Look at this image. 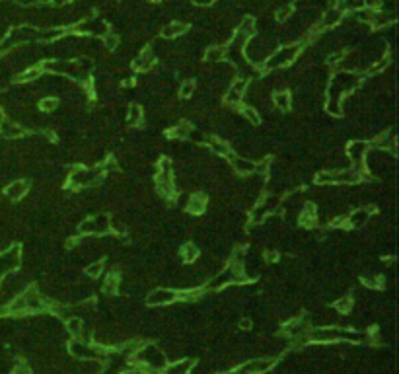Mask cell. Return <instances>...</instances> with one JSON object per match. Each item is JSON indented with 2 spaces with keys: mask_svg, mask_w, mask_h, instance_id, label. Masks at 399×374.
<instances>
[{
  "mask_svg": "<svg viewBox=\"0 0 399 374\" xmlns=\"http://www.w3.org/2000/svg\"><path fill=\"white\" fill-rule=\"evenodd\" d=\"M67 327V333L72 335V339H82L84 337V320L78 318V316H72L71 320L65 322Z\"/></svg>",
  "mask_w": 399,
  "mask_h": 374,
  "instance_id": "f546056e",
  "label": "cell"
},
{
  "mask_svg": "<svg viewBox=\"0 0 399 374\" xmlns=\"http://www.w3.org/2000/svg\"><path fill=\"white\" fill-rule=\"evenodd\" d=\"M199 257H201V250H199V246H197L195 242H185V244H181L179 259H181L185 265H193V263H197Z\"/></svg>",
  "mask_w": 399,
  "mask_h": 374,
  "instance_id": "603a6c76",
  "label": "cell"
},
{
  "mask_svg": "<svg viewBox=\"0 0 399 374\" xmlns=\"http://www.w3.org/2000/svg\"><path fill=\"white\" fill-rule=\"evenodd\" d=\"M360 80L362 76L356 72H343V70L335 72L327 80V99L343 103V99L360 86Z\"/></svg>",
  "mask_w": 399,
  "mask_h": 374,
  "instance_id": "6da1fadb",
  "label": "cell"
},
{
  "mask_svg": "<svg viewBox=\"0 0 399 374\" xmlns=\"http://www.w3.org/2000/svg\"><path fill=\"white\" fill-rule=\"evenodd\" d=\"M226 59V47L224 45H209L203 53V63L209 67H218Z\"/></svg>",
  "mask_w": 399,
  "mask_h": 374,
  "instance_id": "44dd1931",
  "label": "cell"
},
{
  "mask_svg": "<svg viewBox=\"0 0 399 374\" xmlns=\"http://www.w3.org/2000/svg\"><path fill=\"white\" fill-rule=\"evenodd\" d=\"M228 162H230V166H232V170H234L236 174L243 176V178L253 176L257 172V162L255 160H251L247 156H241V154H236V152L228 154Z\"/></svg>",
  "mask_w": 399,
  "mask_h": 374,
  "instance_id": "8fae6325",
  "label": "cell"
},
{
  "mask_svg": "<svg viewBox=\"0 0 399 374\" xmlns=\"http://www.w3.org/2000/svg\"><path fill=\"white\" fill-rule=\"evenodd\" d=\"M27 193H29V182L27 180H12L4 187V197L8 201H14V203L25 199Z\"/></svg>",
  "mask_w": 399,
  "mask_h": 374,
  "instance_id": "5bb4252c",
  "label": "cell"
},
{
  "mask_svg": "<svg viewBox=\"0 0 399 374\" xmlns=\"http://www.w3.org/2000/svg\"><path fill=\"white\" fill-rule=\"evenodd\" d=\"M368 146L372 150H382V152H390L392 156H396L398 152V140H396V135L394 131H382L372 137V140L368 142Z\"/></svg>",
  "mask_w": 399,
  "mask_h": 374,
  "instance_id": "ba28073f",
  "label": "cell"
},
{
  "mask_svg": "<svg viewBox=\"0 0 399 374\" xmlns=\"http://www.w3.org/2000/svg\"><path fill=\"white\" fill-rule=\"evenodd\" d=\"M193 123L191 121H177L175 125H171L167 129V139L169 140H189L191 133H193Z\"/></svg>",
  "mask_w": 399,
  "mask_h": 374,
  "instance_id": "ffe728a7",
  "label": "cell"
},
{
  "mask_svg": "<svg viewBox=\"0 0 399 374\" xmlns=\"http://www.w3.org/2000/svg\"><path fill=\"white\" fill-rule=\"evenodd\" d=\"M156 63V53L152 51V47H142L139 51V55L133 59V70L137 72H148V70L154 67Z\"/></svg>",
  "mask_w": 399,
  "mask_h": 374,
  "instance_id": "9a60e30c",
  "label": "cell"
},
{
  "mask_svg": "<svg viewBox=\"0 0 399 374\" xmlns=\"http://www.w3.org/2000/svg\"><path fill=\"white\" fill-rule=\"evenodd\" d=\"M195 92H197V82H195L193 78H185V80H181L179 90H177V94H179L181 99H189Z\"/></svg>",
  "mask_w": 399,
  "mask_h": 374,
  "instance_id": "8d00e7d4",
  "label": "cell"
},
{
  "mask_svg": "<svg viewBox=\"0 0 399 374\" xmlns=\"http://www.w3.org/2000/svg\"><path fill=\"white\" fill-rule=\"evenodd\" d=\"M352 306H354V300H352V296L349 294H345V296H339L335 302H333V310L337 312V314H351L352 312Z\"/></svg>",
  "mask_w": 399,
  "mask_h": 374,
  "instance_id": "e575fe53",
  "label": "cell"
},
{
  "mask_svg": "<svg viewBox=\"0 0 399 374\" xmlns=\"http://www.w3.org/2000/svg\"><path fill=\"white\" fill-rule=\"evenodd\" d=\"M189 29V25L185 22H169L162 27V39H177L181 35H185Z\"/></svg>",
  "mask_w": 399,
  "mask_h": 374,
  "instance_id": "cb8c5ba5",
  "label": "cell"
},
{
  "mask_svg": "<svg viewBox=\"0 0 399 374\" xmlns=\"http://www.w3.org/2000/svg\"><path fill=\"white\" fill-rule=\"evenodd\" d=\"M103 273H105V261H101V259H95L92 263H88L86 269H84V275L92 280H97L99 277H103Z\"/></svg>",
  "mask_w": 399,
  "mask_h": 374,
  "instance_id": "d6a6232c",
  "label": "cell"
},
{
  "mask_svg": "<svg viewBox=\"0 0 399 374\" xmlns=\"http://www.w3.org/2000/svg\"><path fill=\"white\" fill-rule=\"evenodd\" d=\"M195 6H199V8H209V6H212L216 0H191Z\"/></svg>",
  "mask_w": 399,
  "mask_h": 374,
  "instance_id": "f6af8a7d",
  "label": "cell"
},
{
  "mask_svg": "<svg viewBox=\"0 0 399 374\" xmlns=\"http://www.w3.org/2000/svg\"><path fill=\"white\" fill-rule=\"evenodd\" d=\"M368 150H370V146H368V140L354 139V140H351L347 146H345V156H347L349 164H360V162H364V158H366Z\"/></svg>",
  "mask_w": 399,
  "mask_h": 374,
  "instance_id": "7c38bea8",
  "label": "cell"
},
{
  "mask_svg": "<svg viewBox=\"0 0 399 374\" xmlns=\"http://www.w3.org/2000/svg\"><path fill=\"white\" fill-rule=\"evenodd\" d=\"M109 232L117 234V236H125L127 234V220L121 214H109Z\"/></svg>",
  "mask_w": 399,
  "mask_h": 374,
  "instance_id": "836d02e7",
  "label": "cell"
},
{
  "mask_svg": "<svg viewBox=\"0 0 399 374\" xmlns=\"http://www.w3.org/2000/svg\"><path fill=\"white\" fill-rule=\"evenodd\" d=\"M115 2H119V0H115Z\"/></svg>",
  "mask_w": 399,
  "mask_h": 374,
  "instance_id": "f907efd6",
  "label": "cell"
},
{
  "mask_svg": "<svg viewBox=\"0 0 399 374\" xmlns=\"http://www.w3.org/2000/svg\"><path fill=\"white\" fill-rule=\"evenodd\" d=\"M125 119H127V125H129V127H141L142 121H144V111H142V107L137 105V103L129 105Z\"/></svg>",
  "mask_w": 399,
  "mask_h": 374,
  "instance_id": "1f68e13d",
  "label": "cell"
},
{
  "mask_svg": "<svg viewBox=\"0 0 399 374\" xmlns=\"http://www.w3.org/2000/svg\"><path fill=\"white\" fill-rule=\"evenodd\" d=\"M177 302V290L175 288H165V286H158L154 290L148 292L146 296V304L148 306H169V304Z\"/></svg>",
  "mask_w": 399,
  "mask_h": 374,
  "instance_id": "9c48e42d",
  "label": "cell"
},
{
  "mask_svg": "<svg viewBox=\"0 0 399 374\" xmlns=\"http://www.w3.org/2000/svg\"><path fill=\"white\" fill-rule=\"evenodd\" d=\"M271 101H273L275 109H279V111H290L292 109V94L288 90H275Z\"/></svg>",
  "mask_w": 399,
  "mask_h": 374,
  "instance_id": "d4e9b609",
  "label": "cell"
},
{
  "mask_svg": "<svg viewBox=\"0 0 399 374\" xmlns=\"http://www.w3.org/2000/svg\"><path fill=\"white\" fill-rule=\"evenodd\" d=\"M20 265H22V246L10 244L4 252H0V279L8 273L20 271Z\"/></svg>",
  "mask_w": 399,
  "mask_h": 374,
  "instance_id": "277c9868",
  "label": "cell"
},
{
  "mask_svg": "<svg viewBox=\"0 0 399 374\" xmlns=\"http://www.w3.org/2000/svg\"><path fill=\"white\" fill-rule=\"evenodd\" d=\"M43 74H45V72H43V67H41V65L25 67L24 70H20V72L16 74L14 82H16V84H29V82H35V80H39Z\"/></svg>",
  "mask_w": 399,
  "mask_h": 374,
  "instance_id": "7402d4cb",
  "label": "cell"
},
{
  "mask_svg": "<svg viewBox=\"0 0 399 374\" xmlns=\"http://www.w3.org/2000/svg\"><path fill=\"white\" fill-rule=\"evenodd\" d=\"M195 369V361L193 359H179L171 365H167L162 374H191V371Z\"/></svg>",
  "mask_w": 399,
  "mask_h": 374,
  "instance_id": "4316f807",
  "label": "cell"
},
{
  "mask_svg": "<svg viewBox=\"0 0 399 374\" xmlns=\"http://www.w3.org/2000/svg\"><path fill=\"white\" fill-rule=\"evenodd\" d=\"M205 144H207V148L211 150L212 156H218V158H228V154L232 152L230 142L220 139V137H207V139H205Z\"/></svg>",
  "mask_w": 399,
  "mask_h": 374,
  "instance_id": "d6986e66",
  "label": "cell"
},
{
  "mask_svg": "<svg viewBox=\"0 0 399 374\" xmlns=\"http://www.w3.org/2000/svg\"><path fill=\"white\" fill-rule=\"evenodd\" d=\"M92 218V224H94V236H105L109 232V214L107 212H97Z\"/></svg>",
  "mask_w": 399,
  "mask_h": 374,
  "instance_id": "f1b7e54d",
  "label": "cell"
},
{
  "mask_svg": "<svg viewBox=\"0 0 399 374\" xmlns=\"http://www.w3.org/2000/svg\"><path fill=\"white\" fill-rule=\"evenodd\" d=\"M224 103H226L228 107H239V105L243 103V95L232 92V90L228 88V90H226V95H224Z\"/></svg>",
  "mask_w": 399,
  "mask_h": 374,
  "instance_id": "f35d334b",
  "label": "cell"
},
{
  "mask_svg": "<svg viewBox=\"0 0 399 374\" xmlns=\"http://www.w3.org/2000/svg\"><path fill=\"white\" fill-rule=\"evenodd\" d=\"M0 59H2V53H0Z\"/></svg>",
  "mask_w": 399,
  "mask_h": 374,
  "instance_id": "681fc988",
  "label": "cell"
},
{
  "mask_svg": "<svg viewBox=\"0 0 399 374\" xmlns=\"http://www.w3.org/2000/svg\"><path fill=\"white\" fill-rule=\"evenodd\" d=\"M310 341L312 343H335V341H341V327L337 326H314L308 333Z\"/></svg>",
  "mask_w": 399,
  "mask_h": 374,
  "instance_id": "8992f818",
  "label": "cell"
},
{
  "mask_svg": "<svg viewBox=\"0 0 399 374\" xmlns=\"http://www.w3.org/2000/svg\"><path fill=\"white\" fill-rule=\"evenodd\" d=\"M25 135L27 133H25V129L20 123H16V121H12L8 117L0 119V139L2 140H20L24 139Z\"/></svg>",
  "mask_w": 399,
  "mask_h": 374,
  "instance_id": "4fadbf2b",
  "label": "cell"
},
{
  "mask_svg": "<svg viewBox=\"0 0 399 374\" xmlns=\"http://www.w3.org/2000/svg\"><path fill=\"white\" fill-rule=\"evenodd\" d=\"M72 0H51V6L55 8H63V6H69Z\"/></svg>",
  "mask_w": 399,
  "mask_h": 374,
  "instance_id": "bcb514c9",
  "label": "cell"
},
{
  "mask_svg": "<svg viewBox=\"0 0 399 374\" xmlns=\"http://www.w3.org/2000/svg\"><path fill=\"white\" fill-rule=\"evenodd\" d=\"M292 16H294V6L286 4V6H281V8L277 10V14H275V20L282 23V22H288Z\"/></svg>",
  "mask_w": 399,
  "mask_h": 374,
  "instance_id": "ab89813d",
  "label": "cell"
},
{
  "mask_svg": "<svg viewBox=\"0 0 399 374\" xmlns=\"http://www.w3.org/2000/svg\"><path fill=\"white\" fill-rule=\"evenodd\" d=\"M0 2H2V0H0Z\"/></svg>",
  "mask_w": 399,
  "mask_h": 374,
  "instance_id": "816d5d0a",
  "label": "cell"
},
{
  "mask_svg": "<svg viewBox=\"0 0 399 374\" xmlns=\"http://www.w3.org/2000/svg\"><path fill=\"white\" fill-rule=\"evenodd\" d=\"M362 282H364V286L374 288V290L384 286V279H382L380 275H364V277H362Z\"/></svg>",
  "mask_w": 399,
  "mask_h": 374,
  "instance_id": "60d3db41",
  "label": "cell"
},
{
  "mask_svg": "<svg viewBox=\"0 0 399 374\" xmlns=\"http://www.w3.org/2000/svg\"><path fill=\"white\" fill-rule=\"evenodd\" d=\"M154 186H156V193H158L164 201L175 199V195H177V184H175L173 174L156 172V174H154Z\"/></svg>",
  "mask_w": 399,
  "mask_h": 374,
  "instance_id": "5b68a950",
  "label": "cell"
},
{
  "mask_svg": "<svg viewBox=\"0 0 399 374\" xmlns=\"http://www.w3.org/2000/svg\"><path fill=\"white\" fill-rule=\"evenodd\" d=\"M59 103H61L59 97H55V95H45V97L39 99L37 105H39V111H41V113H53V111L59 109Z\"/></svg>",
  "mask_w": 399,
  "mask_h": 374,
  "instance_id": "d590c367",
  "label": "cell"
},
{
  "mask_svg": "<svg viewBox=\"0 0 399 374\" xmlns=\"http://www.w3.org/2000/svg\"><path fill=\"white\" fill-rule=\"evenodd\" d=\"M318 207L312 203V201H306L302 210H300V214H298V224L306 228V230H312V228H316L318 224H319V220H318Z\"/></svg>",
  "mask_w": 399,
  "mask_h": 374,
  "instance_id": "2e32d148",
  "label": "cell"
},
{
  "mask_svg": "<svg viewBox=\"0 0 399 374\" xmlns=\"http://www.w3.org/2000/svg\"><path fill=\"white\" fill-rule=\"evenodd\" d=\"M372 212L374 209H368V207H358V209L351 210L347 214V228H362L372 218Z\"/></svg>",
  "mask_w": 399,
  "mask_h": 374,
  "instance_id": "ac0fdd59",
  "label": "cell"
},
{
  "mask_svg": "<svg viewBox=\"0 0 399 374\" xmlns=\"http://www.w3.org/2000/svg\"><path fill=\"white\" fill-rule=\"evenodd\" d=\"M135 363L144 373H162L167 367V355L156 343H144L135 355Z\"/></svg>",
  "mask_w": 399,
  "mask_h": 374,
  "instance_id": "7a4b0ae2",
  "label": "cell"
},
{
  "mask_svg": "<svg viewBox=\"0 0 399 374\" xmlns=\"http://www.w3.org/2000/svg\"><path fill=\"white\" fill-rule=\"evenodd\" d=\"M263 259H265L267 265H275V263L279 261V252H275V250H265Z\"/></svg>",
  "mask_w": 399,
  "mask_h": 374,
  "instance_id": "b9f144b4",
  "label": "cell"
},
{
  "mask_svg": "<svg viewBox=\"0 0 399 374\" xmlns=\"http://www.w3.org/2000/svg\"><path fill=\"white\" fill-rule=\"evenodd\" d=\"M343 53H345V51H339V53H331V55L327 57V65H329V67H337V65H339V61L343 59Z\"/></svg>",
  "mask_w": 399,
  "mask_h": 374,
  "instance_id": "7bdbcfd3",
  "label": "cell"
},
{
  "mask_svg": "<svg viewBox=\"0 0 399 374\" xmlns=\"http://www.w3.org/2000/svg\"><path fill=\"white\" fill-rule=\"evenodd\" d=\"M101 45L105 47L107 51H115V49H119V43H121V37H119V33H115L113 29H109L101 39Z\"/></svg>",
  "mask_w": 399,
  "mask_h": 374,
  "instance_id": "74e56055",
  "label": "cell"
},
{
  "mask_svg": "<svg viewBox=\"0 0 399 374\" xmlns=\"http://www.w3.org/2000/svg\"><path fill=\"white\" fill-rule=\"evenodd\" d=\"M302 53V45L300 43H290V45H282L279 49H275L269 57H267V61L263 63V67L261 70L263 72H277V70L284 69V67H290L296 59H298V55Z\"/></svg>",
  "mask_w": 399,
  "mask_h": 374,
  "instance_id": "3957f363",
  "label": "cell"
},
{
  "mask_svg": "<svg viewBox=\"0 0 399 374\" xmlns=\"http://www.w3.org/2000/svg\"><path fill=\"white\" fill-rule=\"evenodd\" d=\"M119 288H121V277L119 273H107L103 284H101V294L103 296H117Z\"/></svg>",
  "mask_w": 399,
  "mask_h": 374,
  "instance_id": "484cf974",
  "label": "cell"
},
{
  "mask_svg": "<svg viewBox=\"0 0 399 374\" xmlns=\"http://www.w3.org/2000/svg\"><path fill=\"white\" fill-rule=\"evenodd\" d=\"M238 327H239V329H243V331L251 329V320H249V318H241V320L238 322Z\"/></svg>",
  "mask_w": 399,
  "mask_h": 374,
  "instance_id": "ee69618b",
  "label": "cell"
},
{
  "mask_svg": "<svg viewBox=\"0 0 399 374\" xmlns=\"http://www.w3.org/2000/svg\"><path fill=\"white\" fill-rule=\"evenodd\" d=\"M345 10L343 8H339V6H327L325 10H323V14H321V18H319V22L316 23L318 25V29H335L337 25H341L343 20H345Z\"/></svg>",
  "mask_w": 399,
  "mask_h": 374,
  "instance_id": "30bf717a",
  "label": "cell"
},
{
  "mask_svg": "<svg viewBox=\"0 0 399 374\" xmlns=\"http://www.w3.org/2000/svg\"><path fill=\"white\" fill-rule=\"evenodd\" d=\"M150 2H164V0H150Z\"/></svg>",
  "mask_w": 399,
  "mask_h": 374,
  "instance_id": "c3c4849f",
  "label": "cell"
},
{
  "mask_svg": "<svg viewBox=\"0 0 399 374\" xmlns=\"http://www.w3.org/2000/svg\"><path fill=\"white\" fill-rule=\"evenodd\" d=\"M275 367V359L261 357V359H249L243 365L236 367V374H265Z\"/></svg>",
  "mask_w": 399,
  "mask_h": 374,
  "instance_id": "52a82bcc",
  "label": "cell"
},
{
  "mask_svg": "<svg viewBox=\"0 0 399 374\" xmlns=\"http://www.w3.org/2000/svg\"><path fill=\"white\" fill-rule=\"evenodd\" d=\"M239 113L243 117V121L247 123V125H251V127H259L261 125V111H259L255 105H239Z\"/></svg>",
  "mask_w": 399,
  "mask_h": 374,
  "instance_id": "83f0119b",
  "label": "cell"
},
{
  "mask_svg": "<svg viewBox=\"0 0 399 374\" xmlns=\"http://www.w3.org/2000/svg\"><path fill=\"white\" fill-rule=\"evenodd\" d=\"M209 207V197H207V193H203V191H195V193H191L187 197V203H185V210H187L189 214H193V216H199V214H203L205 210Z\"/></svg>",
  "mask_w": 399,
  "mask_h": 374,
  "instance_id": "e0dca14e",
  "label": "cell"
},
{
  "mask_svg": "<svg viewBox=\"0 0 399 374\" xmlns=\"http://www.w3.org/2000/svg\"><path fill=\"white\" fill-rule=\"evenodd\" d=\"M222 374H236V371H228V373H222Z\"/></svg>",
  "mask_w": 399,
  "mask_h": 374,
  "instance_id": "7dc6e473",
  "label": "cell"
},
{
  "mask_svg": "<svg viewBox=\"0 0 399 374\" xmlns=\"http://www.w3.org/2000/svg\"><path fill=\"white\" fill-rule=\"evenodd\" d=\"M203 294H205V286H191V288H183V290L177 292V300H181V302H197Z\"/></svg>",
  "mask_w": 399,
  "mask_h": 374,
  "instance_id": "4dcf8cb0",
  "label": "cell"
}]
</instances>
